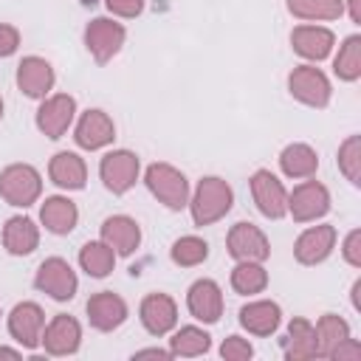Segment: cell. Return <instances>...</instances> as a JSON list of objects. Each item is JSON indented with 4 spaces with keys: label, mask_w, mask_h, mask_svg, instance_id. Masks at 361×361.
Here are the masks:
<instances>
[{
    "label": "cell",
    "mask_w": 361,
    "mask_h": 361,
    "mask_svg": "<svg viewBox=\"0 0 361 361\" xmlns=\"http://www.w3.org/2000/svg\"><path fill=\"white\" fill-rule=\"evenodd\" d=\"M107 3V8L113 11V14H118V17H138L141 11H144V0H104Z\"/></svg>",
    "instance_id": "cell-38"
},
{
    "label": "cell",
    "mask_w": 361,
    "mask_h": 361,
    "mask_svg": "<svg viewBox=\"0 0 361 361\" xmlns=\"http://www.w3.org/2000/svg\"><path fill=\"white\" fill-rule=\"evenodd\" d=\"M39 220L51 234H71L76 228L79 209H76V203L71 197L54 195V197H45V203L39 209Z\"/></svg>",
    "instance_id": "cell-22"
},
{
    "label": "cell",
    "mask_w": 361,
    "mask_h": 361,
    "mask_svg": "<svg viewBox=\"0 0 361 361\" xmlns=\"http://www.w3.org/2000/svg\"><path fill=\"white\" fill-rule=\"evenodd\" d=\"M288 11L299 20H338L344 14L341 0H288Z\"/></svg>",
    "instance_id": "cell-32"
},
{
    "label": "cell",
    "mask_w": 361,
    "mask_h": 361,
    "mask_svg": "<svg viewBox=\"0 0 361 361\" xmlns=\"http://www.w3.org/2000/svg\"><path fill=\"white\" fill-rule=\"evenodd\" d=\"M350 3V17L353 23H361V0H347Z\"/></svg>",
    "instance_id": "cell-42"
},
{
    "label": "cell",
    "mask_w": 361,
    "mask_h": 361,
    "mask_svg": "<svg viewBox=\"0 0 361 361\" xmlns=\"http://www.w3.org/2000/svg\"><path fill=\"white\" fill-rule=\"evenodd\" d=\"M135 358H172L169 350H158V347H149V350H138Z\"/></svg>",
    "instance_id": "cell-41"
},
{
    "label": "cell",
    "mask_w": 361,
    "mask_h": 361,
    "mask_svg": "<svg viewBox=\"0 0 361 361\" xmlns=\"http://www.w3.org/2000/svg\"><path fill=\"white\" fill-rule=\"evenodd\" d=\"M102 240L121 257H130L141 243V228L127 214H113L102 223Z\"/></svg>",
    "instance_id": "cell-20"
},
{
    "label": "cell",
    "mask_w": 361,
    "mask_h": 361,
    "mask_svg": "<svg viewBox=\"0 0 361 361\" xmlns=\"http://www.w3.org/2000/svg\"><path fill=\"white\" fill-rule=\"evenodd\" d=\"M0 118H3V99H0Z\"/></svg>",
    "instance_id": "cell-44"
},
{
    "label": "cell",
    "mask_w": 361,
    "mask_h": 361,
    "mask_svg": "<svg viewBox=\"0 0 361 361\" xmlns=\"http://www.w3.org/2000/svg\"><path fill=\"white\" fill-rule=\"evenodd\" d=\"M20 45V31L14 25L0 23V56H11Z\"/></svg>",
    "instance_id": "cell-39"
},
{
    "label": "cell",
    "mask_w": 361,
    "mask_h": 361,
    "mask_svg": "<svg viewBox=\"0 0 361 361\" xmlns=\"http://www.w3.org/2000/svg\"><path fill=\"white\" fill-rule=\"evenodd\" d=\"M189 313L206 324H214L223 316V290L214 279H197L186 293Z\"/></svg>",
    "instance_id": "cell-16"
},
{
    "label": "cell",
    "mask_w": 361,
    "mask_h": 361,
    "mask_svg": "<svg viewBox=\"0 0 361 361\" xmlns=\"http://www.w3.org/2000/svg\"><path fill=\"white\" fill-rule=\"evenodd\" d=\"M344 259L353 265V268H361V231L353 228L347 237H344V248H341Z\"/></svg>",
    "instance_id": "cell-37"
},
{
    "label": "cell",
    "mask_w": 361,
    "mask_h": 361,
    "mask_svg": "<svg viewBox=\"0 0 361 361\" xmlns=\"http://www.w3.org/2000/svg\"><path fill=\"white\" fill-rule=\"evenodd\" d=\"M251 195H254L257 209L271 220H279L288 212V192L282 180L268 169H257L251 175Z\"/></svg>",
    "instance_id": "cell-11"
},
{
    "label": "cell",
    "mask_w": 361,
    "mask_h": 361,
    "mask_svg": "<svg viewBox=\"0 0 361 361\" xmlns=\"http://www.w3.org/2000/svg\"><path fill=\"white\" fill-rule=\"evenodd\" d=\"M138 172H141L138 155L130 149H113L99 164V175L113 195H124L127 189H133L138 180Z\"/></svg>",
    "instance_id": "cell-4"
},
{
    "label": "cell",
    "mask_w": 361,
    "mask_h": 361,
    "mask_svg": "<svg viewBox=\"0 0 361 361\" xmlns=\"http://www.w3.org/2000/svg\"><path fill=\"white\" fill-rule=\"evenodd\" d=\"M330 358H336V361H341V358H353V361H355V358H361V344H358L355 338L347 336V338L330 353Z\"/></svg>",
    "instance_id": "cell-40"
},
{
    "label": "cell",
    "mask_w": 361,
    "mask_h": 361,
    "mask_svg": "<svg viewBox=\"0 0 361 361\" xmlns=\"http://www.w3.org/2000/svg\"><path fill=\"white\" fill-rule=\"evenodd\" d=\"M17 87L31 99H45L54 87V68L42 56H25L17 65Z\"/></svg>",
    "instance_id": "cell-18"
},
{
    "label": "cell",
    "mask_w": 361,
    "mask_h": 361,
    "mask_svg": "<svg viewBox=\"0 0 361 361\" xmlns=\"http://www.w3.org/2000/svg\"><path fill=\"white\" fill-rule=\"evenodd\" d=\"M333 71L344 82H355L361 76V37L358 34L344 39V45L338 48V54L333 59Z\"/></svg>",
    "instance_id": "cell-31"
},
{
    "label": "cell",
    "mask_w": 361,
    "mask_h": 361,
    "mask_svg": "<svg viewBox=\"0 0 361 361\" xmlns=\"http://www.w3.org/2000/svg\"><path fill=\"white\" fill-rule=\"evenodd\" d=\"M3 245L8 248V254L14 257H25L39 245V228L34 226V220L28 217H11L3 228Z\"/></svg>",
    "instance_id": "cell-25"
},
{
    "label": "cell",
    "mask_w": 361,
    "mask_h": 361,
    "mask_svg": "<svg viewBox=\"0 0 361 361\" xmlns=\"http://www.w3.org/2000/svg\"><path fill=\"white\" fill-rule=\"evenodd\" d=\"M288 90L307 107H324L330 102V79L313 65L293 68L288 76Z\"/></svg>",
    "instance_id": "cell-7"
},
{
    "label": "cell",
    "mask_w": 361,
    "mask_h": 361,
    "mask_svg": "<svg viewBox=\"0 0 361 361\" xmlns=\"http://www.w3.org/2000/svg\"><path fill=\"white\" fill-rule=\"evenodd\" d=\"M124 37H127L124 25H121V23H113V20H107V17H96V20H90L87 28H85V45H87V51L93 54L96 62L113 59V56L121 51Z\"/></svg>",
    "instance_id": "cell-8"
},
{
    "label": "cell",
    "mask_w": 361,
    "mask_h": 361,
    "mask_svg": "<svg viewBox=\"0 0 361 361\" xmlns=\"http://www.w3.org/2000/svg\"><path fill=\"white\" fill-rule=\"evenodd\" d=\"M34 285H37L42 293H48L51 299L68 302V299H73V293H76V288H79V279H76V271H73L62 257H51V259H45V262L37 268Z\"/></svg>",
    "instance_id": "cell-6"
},
{
    "label": "cell",
    "mask_w": 361,
    "mask_h": 361,
    "mask_svg": "<svg viewBox=\"0 0 361 361\" xmlns=\"http://www.w3.org/2000/svg\"><path fill=\"white\" fill-rule=\"evenodd\" d=\"M350 336V324L336 316V313H324L316 324V355L330 358V353Z\"/></svg>",
    "instance_id": "cell-29"
},
{
    "label": "cell",
    "mask_w": 361,
    "mask_h": 361,
    "mask_svg": "<svg viewBox=\"0 0 361 361\" xmlns=\"http://www.w3.org/2000/svg\"><path fill=\"white\" fill-rule=\"evenodd\" d=\"M336 248V228L322 223V226H310L307 231L299 234L293 254L302 265H319L330 257V251Z\"/></svg>",
    "instance_id": "cell-14"
},
{
    "label": "cell",
    "mask_w": 361,
    "mask_h": 361,
    "mask_svg": "<svg viewBox=\"0 0 361 361\" xmlns=\"http://www.w3.org/2000/svg\"><path fill=\"white\" fill-rule=\"evenodd\" d=\"M212 347V336L195 324H186L180 327L172 338H169V353L172 355H183V358H192V355H203L209 353Z\"/></svg>",
    "instance_id": "cell-30"
},
{
    "label": "cell",
    "mask_w": 361,
    "mask_h": 361,
    "mask_svg": "<svg viewBox=\"0 0 361 361\" xmlns=\"http://www.w3.org/2000/svg\"><path fill=\"white\" fill-rule=\"evenodd\" d=\"M226 245H228V254L237 262H262L271 254L268 237L254 223H237V226H231V231L226 237Z\"/></svg>",
    "instance_id": "cell-9"
},
{
    "label": "cell",
    "mask_w": 361,
    "mask_h": 361,
    "mask_svg": "<svg viewBox=\"0 0 361 361\" xmlns=\"http://www.w3.org/2000/svg\"><path fill=\"white\" fill-rule=\"evenodd\" d=\"M82 344V327L73 316L59 313L42 330V347L48 355H73Z\"/></svg>",
    "instance_id": "cell-13"
},
{
    "label": "cell",
    "mask_w": 361,
    "mask_h": 361,
    "mask_svg": "<svg viewBox=\"0 0 361 361\" xmlns=\"http://www.w3.org/2000/svg\"><path fill=\"white\" fill-rule=\"evenodd\" d=\"M42 192V178L31 164H11L0 172V197L11 206H31Z\"/></svg>",
    "instance_id": "cell-3"
},
{
    "label": "cell",
    "mask_w": 361,
    "mask_h": 361,
    "mask_svg": "<svg viewBox=\"0 0 361 361\" xmlns=\"http://www.w3.org/2000/svg\"><path fill=\"white\" fill-rule=\"evenodd\" d=\"M23 353L20 350H11V347H0V358H20Z\"/></svg>",
    "instance_id": "cell-43"
},
{
    "label": "cell",
    "mask_w": 361,
    "mask_h": 361,
    "mask_svg": "<svg viewBox=\"0 0 361 361\" xmlns=\"http://www.w3.org/2000/svg\"><path fill=\"white\" fill-rule=\"evenodd\" d=\"M48 175L59 189H82L87 180V166L76 152H56L48 164Z\"/></svg>",
    "instance_id": "cell-24"
},
{
    "label": "cell",
    "mask_w": 361,
    "mask_h": 361,
    "mask_svg": "<svg viewBox=\"0 0 361 361\" xmlns=\"http://www.w3.org/2000/svg\"><path fill=\"white\" fill-rule=\"evenodd\" d=\"M141 324L147 327V333L152 336H164L175 327L178 322V307H175V299L166 296V293H149L144 296L141 302Z\"/></svg>",
    "instance_id": "cell-19"
},
{
    "label": "cell",
    "mask_w": 361,
    "mask_h": 361,
    "mask_svg": "<svg viewBox=\"0 0 361 361\" xmlns=\"http://www.w3.org/2000/svg\"><path fill=\"white\" fill-rule=\"evenodd\" d=\"M73 138L82 149H102L116 138V124L104 110H87L82 113Z\"/></svg>",
    "instance_id": "cell-17"
},
{
    "label": "cell",
    "mask_w": 361,
    "mask_h": 361,
    "mask_svg": "<svg viewBox=\"0 0 361 361\" xmlns=\"http://www.w3.org/2000/svg\"><path fill=\"white\" fill-rule=\"evenodd\" d=\"M73 116H76V99L68 96V93H56V96H48L39 104L37 127L48 138H62L68 133V127L73 124Z\"/></svg>",
    "instance_id": "cell-10"
},
{
    "label": "cell",
    "mask_w": 361,
    "mask_h": 361,
    "mask_svg": "<svg viewBox=\"0 0 361 361\" xmlns=\"http://www.w3.org/2000/svg\"><path fill=\"white\" fill-rule=\"evenodd\" d=\"M172 262L175 265H183V268H192V265H200L206 257H209V243L200 240V237H180L172 243Z\"/></svg>",
    "instance_id": "cell-34"
},
{
    "label": "cell",
    "mask_w": 361,
    "mask_h": 361,
    "mask_svg": "<svg viewBox=\"0 0 361 361\" xmlns=\"http://www.w3.org/2000/svg\"><path fill=\"white\" fill-rule=\"evenodd\" d=\"M333 42H336L333 31H330V28H322V25H299V28H293V34H290L293 51H296L299 56L310 59V62L324 59V56L333 51Z\"/></svg>",
    "instance_id": "cell-21"
},
{
    "label": "cell",
    "mask_w": 361,
    "mask_h": 361,
    "mask_svg": "<svg viewBox=\"0 0 361 361\" xmlns=\"http://www.w3.org/2000/svg\"><path fill=\"white\" fill-rule=\"evenodd\" d=\"M279 166L288 178H310L319 169V155L307 144H288L279 155Z\"/></svg>",
    "instance_id": "cell-27"
},
{
    "label": "cell",
    "mask_w": 361,
    "mask_h": 361,
    "mask_svg": "<svg viewBox=\"0 0 361 361\" xmlns=\"http://www.w3.org/2000/svg\"><path fill=\"white\" fill-rule=\"evenodd\" d=\"M288 212L296 223L319 220L330 212V192L319 180H305L288 195Z\"/></svg>",
    "instance_id": "cell-5"
},
{
    "label": "cell",
    "mask_w": 361,
    "mask_h": 361,
    "mask_svg": "<svg viewBox=\"0 0 361 361\" xmlns=\"http://www.w3.org/2000/svg\"><path fill=\"white\" fill-rule=\"evenodd\" d=\"M282 322V310L276 302H268V299H259V302H248L243 310H240V324L254 333V336H271L276 333Z\"/></svg>",
    "instance_id": "cell-23"
},
{
    "label": "cell",
    "mask_w": 361,
    "mask_h": 361,
    "mask_svg": "<svg viewBox=\"0 0 361 361\" xmlns=\"http://www.w3.org/2000/svg\"><path fill=\"white\" fill-rule=\"evenodd\" d=\"M220 355L226 361H248L254 355V347L245 338H240V336H228L223 341V347H220Z\"/></svg>",
    "instance_id": "cell-36"
},
{
    "label": "cell",
    "mask_w": 361,
    "mask_h": 361,
    "mask_svg": "<svg viewBox=\"0 0 361 361\" xmlns=\"http://www.w3.org/2000/svg\"><path fill=\"white\" fill-rule=\"evenodd\" d=\"M231 203H234V192H231V186L223 178H217V175L203 178L197 183L192 200H189L195 226H212V223H217L220 217H226L231 212Z\"/></svg>",
    "instance_id": "cell-1"
},
{
    "label": "cell",
    "mask_w": 361,
    "mask_h": 361,
    "mask_svg": "<svg viewBox=\"0 0 361 361\" xmlns=\"http://www.w3.org/2000/svg\"><path fill=\"white\" fill-rule=\"evenodd\" d=\"M285 358H290V361L316 358V327H313L307 319H293V322L288 324Z\"/></svg>",
    "instance_id": "cell-26"
},
{
    "label": "cell",
    "mask_w": 361,
    "mask_h": 361,
    "mask_svg": "<svg viewBox=\"0 0 361 361\" xmlns=\"http://www.w3.org/2000/svg\"><path fill=\"white\" fill-rule=\"evenodd\" d=\"M79 265H82V271H87L90 276L102 279V276H107V274L113 271V265H116V251H113L104 240H90V243H85L82 251H79Z\"/></svg>",
    "instance_id": "cell-28"
},
{
    "label": "cell",
    "mask_w": 361,
    "mask_h": 361,
    "mask_svg": "<svg viewBox=\"0 0 361 361\" xmlns=\"http://www.w3.org/2000/svg\"><path fill=\"white\" fill-rule=\"evenodd\" d=\"M144 180H147V189L166 209H183V206H189V180L172 164H149Z\"/></svg>",
    "instance_id": "cell-2"
},
{
    "label": "cell",
    "mask_w": 361,
    "mask_h": 361,
    "mask_svg": "<svg viewBox=\"0 0 361 361\" xmlns=\"http://www.w3.org/2000/svg\"><path fill=\"white\" fill-rule=\"evenodd\" d=\"M338 169L344 172V178L358 186L361 183V138L350 135L341 147H338Z\"/></svg>",
    "instance_id": "cell-35"
},
{
    "label": "cell",
    "mask_w": 361,
    "mask_h": 361,
    "mask_svg": "<svg viewBox=\"0 0 361 361\" xmlns=\"http://www.w3.org/2000/svg\"><path fill=\"white\" fill-rule=\"evenodd\" d=\"M127 319V302L113 293V290H102V293H93L87 299V322L102 330V333H110L116 327H121Z\"/></svg>",
    "instance_id": "cell-15"
},
{
    "label": "cell",
    "mask_w": 361,
    "mask_h": 361,
    "mask_svg": "<svg viewBox=\"0 0 361 361\" xmlns=\"http://www.w3.org/2000/svg\"><path fill=\"white\" fill-rule=\"evenodd\" d=\"M268 285V271L262 268V262H237V268L231 271V288L243 296L259 293Z\"/></svg>",
    "instance_id": "cell-33"
},
{
    "label": "cell",
    "mask_w": 361,
    "mask_h": 361,
    "mask_svg": "<svg viewBox=\"0 0 361 361\" xmlns=\"http://www.w3.org/2000/svg\"><path fill=\"white\" fill-rule=\"evenodd\" d=\"M42 330H45V313L37 302H20L8 313V333L17 344L34 350L42 344Z\"/></svg>",
    "instance_id": "cell-12"
}]
</instances>
